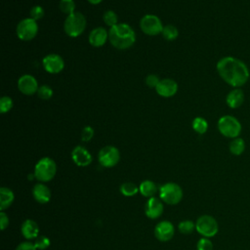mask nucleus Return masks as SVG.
Masks as SVG:
<instances>
[{
  "label": "nucleus",
  "mask_w": 250,
  "mask_h": 250,
  "mask_svg": "<svg viewBox=\"0 0 250 250\" xmlns=\"http://www.w3.org/2000/svg\"><path fill=\"white\" fill-rule=\"evenodd\" d=\"M38 82L36 78L30 74H23L18 80V89L23 95L30 96L38 91Z\"/></svg>",
  "instance_id": "f8f14e48"
},
{
  "label": "nucleus",
  "mask_w": 250,
  "mask_h": 250,
  "mask_svg": "<svg viewBox=\"0 0 250 250\" xmlns=\"http://www.w3.org/2000/svg\"><path fill=\"white\" fill-rule=\"evenodd\" d=\"M140 27L142 31L149 36L158 35L163 30V24L161 20L152 14H147L144 16L140 21Z\"/></svg>",
  "instance_id": "1a4fd4ad"
},
{
  "label": "nucleus",
  "mask_w": 250,
  "mask_h": 250,
  "mask_svg": "<svg viewBox=\"0 0 250 250\" xmlns=\"http://www.w3.org/2000/svg\"><path fill=\"white\" fill-rule=\"evenodd\" d=\"M34 245L38 250H45L50 246V239L44 235H41L36 238Z\"/></svg>",
  "instance_id": "473e14b6"
},
{
  "label": "nucleus",
  "mask_w": 250,
  "mask_h": 250,
  "mask_svg": "<svg viewBox=\"0 0 250 250\" xmlns=\"http://www.w3.org/2000/svg\"><path fill=\"white\" fill-rule=\"evenodd\" d=\"M16 250H37L35 245L29 241H23L18 245Z\"/></svg>",
  "instance_id": "4c0bfd02"
},
{
  "label": "nucleus",
  "mask_w": 250,
  "mask_h": 250,
  "mask_svg": "<svg viewBox=\"0 0 250 250\" xmlns=\"http://www.w3.org/2000/svg\"><path fill=\"white\" fill-rule=\"evenodd\" d=\"M57 173V164L50 157H43L35 164L34 172L35 179L39 182L46 183L51 181Z\"/></svg>",
  "instance_id": "39448f33"
},
{
  "label": "nucleus",
  "mask_w": 250,
  "mask_h": 250,
  "mask_svg": "<svg viewBox=\"0 0 250 250\" xmlns=\"http://www.w3.org/2000/svg\"><path fill=\"white\" fill-rule=\"evenodd\" d=\"M42 65L47 72L57 74L64 68V61L58 54H49L43 58Z\"/></svg>",
  "instance_id": "9b49d317"
},
{
  "label": "nucleus",
  "mask_w": 250,
  "mask_h": 250,
  "mask_svg": "<svg viewBox=\"0 0 250 250\" xmlns=\"http://www.w3.org/2000/svg\"><path fill=\"white\" fill-rule=\"evenodd\" d=\"M197 250H213V243L208 237H202L196 244Z\"/></svg>",
  "instance_id": "72a5a7b5"
},
{
  "label": "nucleus",
  "mask_w": 250,
  "mask_h": 250,
  "mask_svg": "<svg viewBox=\"0 0 250 250\" xmlns=\"http://www.w3.org/2000/svg\"><path fill=\"white\" fill-rule=\"evenodd\" d=\"M44 15H45V11H44V9H43V7H41V6H39V5H35V6H33L31 9H30V11H29V18H31V19H33L34 21H39V20H41L43 17H44Z\"/></svg>",
  "instance_id": "2f4dec72"
},
{
  "label": "nucleus",
  "mask_w": 250,
  "mask_h": 250,
  "mask_svg": "<svg viewBox=\"0 0 250 250\" xmlns=\"http://www.w3.org/2000/svg\"><path fill=\"white\" fill-rule=\"evenodd\" d=\"M13 100L11 97L9 96H3L0 99V112L1 113H6L8 111H10L13 107Z\"/></svg>",
  "instance_id": "7c9ffc66"
},
{
  "label": "nucleus",
  "mask_w": 250,
  "mask_h": 250,
  "mask_svg": "<svg viewBox=\"0 0 250 250\" xmlns=\"http://www.w3.org/2000/svg\"><path fill=\"white\" fill-rule=\"evenodd\" d=\"M139 191L145 197L150 198V197H153V195L157 192V186L154 182L150 180H146L141 183L139 187Z\"/></svg>",
  "instance_id": "4be33fe9"
},
{
  "label": "nucleus",
  "mask_w": 250,
  "mask_h": 250,
  "mask_svg": "<svg viewBox=\"0 0 250 250\" xmlns=\"http://www.w3.org/2000/svg\"><path fill=\"white\" fill-rule=\"evenodd\" d=\"M71 158L73 162L79 167H86L92 162V155L82 146H76L71 151Z\"/></svg>",
  "instance_id": "2eb2a0df"
},
{
  "label": "nucleus",
  "mask_w": 250,
  "mask_h": 250,
  "mask_svg": "<svg viewBox=\"0 0 250 250\" xmlns=\"http://www.w3.org/2000/svg\"><path fill=\"white\" fill-rule=\"evenodd\" d=\"M89 43L91 46L99 48L104 46L108 40V31L101 26H98L91 30L88 37Z\"/></svg>",
  "instance_id": "f3484780"
},
{
  "label": "nucleus",
  "mask_w": 250,
  "mask_h": 250,
  "mask_svg": "<svg viewBox=\"0 0 250 250\" xmlns=\"http://www.w3.org/2000/svg\"><path fill=\"white\" fill-rule=\"evenodd\" d=\"M161 34L164 39L168 41H173L179 36V30L175 25L167 24V25H164Z\"/></svg>",
  "instance_id": "393cba45"
},
{
  "label": "nucleus",
  "mask_w": 250,
  "mask_h": 250,
  "mask_svg": "<svg viewBox=\"0 0 250 250\" xmlns=\"http://www.w3.org/2000/svg\"><path fill=\"white\" fill-rule=\"evenodd\" d=\"M191 126H192L193 131L196 132L199 135L205 134L207 132V130H208V122H207V120L205 118H203V117H200V116H197V117H195L192 120Z\"/></svg>",
  "instance_id": "b1692460"
},
{
  "label": "nucleus",
  "mask_w": 250,
  "mask_h": 250,
  "mask_svg": "<svg viewBox=\"0 0 250 250\" xmlns=\"http://www.w3.org/2000/svg\"><path fill=\"white\" fill-rule=\"evenodd\" d=\"M220 77L232 88H241L250 77V70L247 64L238 58L226 56L221 58L216 64Z\"/></svg>",
  "instance_id": "f257e3e1"
},
{
  "label": "nucleus",
  "mask_w": 250,
  "mask_h": 250,
  "mask_svg": "<svg viewBox=\"0 0 250 250\" xmlns=\"http://www.w3.org/2000/svg\"><path fill=\"white\" fill-rule=\"evenodd\" d=\"M245 100V94L241 88H233L226 97V104L231 109L240 107Z\"/></svg>",
  "instance_id": "a211bd4d"
},
{
  "label": "nucleus",
  "mask_w": 250,
  "mask_h": 250,
  "mask_svg": "<svg viewBox=\"0 0 250 250\" xmlns=\"http://www.w3.org/2000/svg\"><path fill=\"white\" fill-rule=\"evenodd\" d=\"M195 229L203 237H213L219 230V225L216 219L210 215L200 216L195 223Z\"/></svg>",
  "instance_id": "6e6552de"
},
{
  "label": "nucleus",
  "mask_w": 250,
  "mask_h": 250,
  "mask_svg": "<svg viewBox=\"0 0 250 250\" xmlns=\"http://www.w3.org/2000/svg\"><path fill=\"white\" fill-rule=\"evenodd\" d=\"M174 226L169 221H161L154 228L155 237L162 242H166L172 239V237L174 236Z\"/></svg>",
  "instance_id": "ddd939ff"
},
{
  "label": "nucleus",
  "mask_w": 250,
  "mask_h": 250,
  "mask_svg": "<svg viewBox=\"0 0 250 250\" xmlns=\"http://www.w3.org/2000/svg\"><path fill=\"white\" fill-rule=\"evenodd\" d=\"M53 89L49 86V85H41L39 86L38 88V91H37V96L41 99V100H50L52 97H53Z\"/></svg>",
  "instance_id": "c756f323"
},
{
  "label": "nucleus",
  "mask_w": 250,
  "mask_h": 250,
  "mask_svg": "<svg viewBox=\"0 0 250 250\" xmlns=\"http://www.w3.org/2000/svg\"><path fill=\"white\" fill-rule=\"evenodd\" d=\"M59 8L62 13L65 14L66 16H69L73 14L75 11V2L73 0H60Z\"/></svg>",
  "instance_id": "bb28decb"
},
{
  "label": "nucleus",
  "mask_w": 250,
  "mask_h": 250,
  "mask_svg": "<svg viewBox=\"0 0 250 250\" xmlns=\"http://www.w3.org/2000/svg\"><path fill=\"white\" fill-rule=\"evenodd\" d=\"M139 187H137L135 184L131 182L123 183L120 186V192L125 196H134L138 193Z\"/></svg>",
  "instance_id": "a878e982"
},
{
  "label": "nucleus",
  "mask_w": 250,
  "mask_h": 250,
  "mask_svg": "<svg viewBox=\"0 0 250 250\" xmlns=\"http://www.w3.org/2000/svg\"><path fill=\"white\" fill-rule=\"evenodd\" d=\"M103 20H104V22L110 27L116 25L118 23V16L116 15V13L112 10H107L104 13L103 15Z\"/></svg>",
  "instance_id": "cd10ccee"
},
{
  "label": "nucleus",
  "mask_w": 250,
  "mask_h": 250,
  "mask_svg": "<svg viewBox=\"0 0 250 250\" xmlns=\"http://www.w3.org/2000/svg\"><path fill=\"white\" fill-rule=\"evenodd\" d=\"M163 203L157 197H150L147 199L146 206H145V213L146 216L149 219H157L163 213Z\"/></svg>",
  "instance_id": "dca6fc26"
},
{
  "label": "nucleus",
  "mask_w": 250,
  "mask_h": 250,
  "mask_svg": "<svg viewBox=\"0 0 250 250\" xmlns=\"http://www.w3.org/2000/svg\"><path fill=\"white\" fill-rule=\"evenodd\" d=\"M98 160L103 167H114L120 160V152L118 148L113 146H105L100 149Z\"/></svg>",
  "instance_id": "9d476101"
},
{
  "label": "nucleus",
  "mask_w": 250,
  "mask_h": 250,
  "mask_svg": "<svg viewBox=\"0 0 250 250\" xmlns=\"http://www.w3.org/2000/svg\"><path fill=\"white\" fill-rule=\"evenodd\" d=\"M32 195L38 203L45 204L48 203L51 199V190L46 185L38 183L32 188Z\"/></svg>",
  "instance_id": "6ab92c4d"
},
{
  "label": "nucleus",
  "mask_w": 250,
  "mask_h": 250,
  "mask_svg": "<svg viewBox=\"0 0 250 250\" xmlns=\"http://www.w3.org/2000/svg\"><path fill=\"white\" fill-rule=\"evenodd\" d=\"M21 234L26 239H33L38 237L39 233V227L37 223L31 219H26L22 224L21 228Z\"/></svg>",
  "instance_id": "aec40b11"
},
{
  "label": "nucleus",
  "mask_w": 250,
  "mask_h": 250,
  "mask_svg": "<svg viewBox=\"0 0 250 250\" xmlns=\"http://www.w3.org/2000/svg\"><path fill=\"white\" fill-rule=\"evenodd\" d=\"M159 81H160L159 77L157 75H155V74H148L146 77V80H145L146 86H148L150 88H156V86L159 83Z\"/></svg>",
  "instance_id": "c9c22d12"
},
{
  "label": "nucleus",
  "mask_w": 250,
  "mask_h": 250,
  "mask_svg": "<svg viewBox=\"0 0 250 250\" xmlns=\"http://www.w3.org/2000/svg\"><path fill=\"white\" fill-rule=\"evenodd\" d=\"M0 225H1V229L2 230L6 229L9 226V217L4 211L0 212Z\"/></svg>",
  "instance_id": "e433bc0d"
},
{
  "label": "nucleus",
  "mask_w": 250,
  "mask_h": 250,
  "mask_svg": "<svg viewBox=\"0 0 250 250\" xmlns=\"http://www.w3.org/2000/svg\"><path fill=\"white\" fill-rule=\"evenodd\" d=\"M16 33L19 39L22 41L32 40L38 33L37 21L31 18L22 19L17 24Z\"/></svg>",
  "instance_id": "0eeeda50"
},
{
  "label": "nucleus",
  "mask_w": 250,
  "mask_h": 250,
  "mask_svg": "<svg viewBox=\"0 0 250 250\" xmlns=\"http://www.w3.org/2000/svg\"><path fill=\"white\" fill-rule=\"evenodd\" d=\"M90 4H92V5H98V4H100L103 0H87Z\"/></svg>",
  "instance_id": "58836bf2"
},
{
  "label": "nucleus",
  "mask_w": 250,
  "mask_h": 250,
  "mask_svg": "<svg viewBox=\"0 0 250 250\" xmlns=\"http://www.w3.org/2000/svg\"><path fill=\"white\" fill-rule=\"evenodd\" d=\"M245 147H246L245 141L240 137L231 139V141L229 145V149L230 153L233 155H236V156L241 155L244 152Z\"/></svg>",
  "instance_id": "5701e85b"
},
{
  "label": "nucleus",
  "mask_w": 250,
  "mask_h": 250,
  "mask_svg": "<svg viewBox=\"0 0 250 250\" xmlns=\"http://www.w3.org/2000/svg\"><path fill=\"white\" fill-rule=\"evenodd\" d=\"M110 44L118 50H126L136 42L135 30L127 23H117L108 30Z\"/></svg>",
  "instance_id": "f03ea898"
},
{
  "label": "nucleus",
  "mask_w": 250,
  "mask_h": 250,
  "mask_svg": "<svg viewBox=\"0 0 250 250\" xmlns=\"http://www.w3.org/2000/svg\"><path fill=\"white\" fill-rule=\"evenodd\" d=\"M178 229L183 234H189L194 230L195 224L190 220H185L179 224Z\"/></svg>",
  "instance_id": "c85d7f7f"
},
{
  "label": "nucleus",
  "mask_w": 250,
  "mask_h": 250,
  "mask_svg": "<svg viewBox=\"0 0 250 250\" xmlns=\"http://www.w3.org/2000/svg\"><path fill=\"white\" fill-rule=\"evenodd\" d=\"M156 93L163 98H170L176 95L178 91V83L170 78L160 79L159 83L155 88Z\"/></svg>",
  "instance_id": "4468645a"
},
{
  "label": "nucleus",
  "mask_w": 250,
  "mask_h": 250,
  "mask_svg": "<svg viewBox=\"0 0 250 250\" xmlns=\"http://www.w3.org/2000/svg\"><path fill=\"white\" fill-rule=\"evenodd\" d=\"M87 25L85 16L80 12H74L73 14L66 16L63 22V30L69 37L75 38L80 36Z\"/></svg>",
  "instance_id": "7ed1b4c3"
},
{
  "label": "nucleus",
  "mask_w": 250,
  "mask_h": 250,
  "mask_svg": "<svg viewBox=\"0 0 250 250\" xmlns=\"http://www.w3.org/2000/svg\"><path fill=\"white\" fill-rule=\"evenodd\" d=\"M94 129L91 126H85L81 131V140L83 142H89L94 137Z\"/></svg>",
  "instance_id": "f704fd0d"
},
{
  "label": "nucleus",
  "mask_w": 250,
  "mask_h": 250,
  "mask_svg": "<svg viewBox=\"0 0 250 250\" xmlns=\"http://www.w3.org/2000/svg\"><path fill=\"white\" fill-rule=\"evenodd\" d=\"M15 199L14 192L6 187H2L0 188V210L4 211L9 208Z\"/></svg>",
  "instance_id": "412c9836"
},
{
  "label": "nucleus",
  "mask_w": 250,
  "mask_h": 250,
  "mask_svg": "<svg viewBox=\"0 0 250 250\" xmlns=\"http://www.w3.org/2000/svg\"><path fill=\"white\" fill-rule=\"evenodd\" d=\"M159 194L161 200L170 205L178 204L183 198L182 188L176 183H167L161 186Z\"/></svg>",
  "instance_id": "423d86ee"
},
{
  "label": "nucleus",
  "mask_w": 250,
  "mask_h": 250,
  "mask_svg": "<svg viewBox=\"0 0 250 250\" xmlns=\"http://www.w3.org/2000/svg\"><path fill=\"white\" fill-rule=\"evenodd\" d=\"M217 126L221 135L229 139H234L239 137L242 130L240 121L232 115L221 116L218 120Z\"/></svg>",
  "instance_id": "20e7f679"
}]
</instances>
